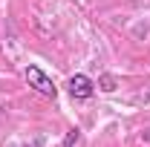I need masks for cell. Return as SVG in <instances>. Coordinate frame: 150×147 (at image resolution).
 <instances>
[{"instance_id": "6da1fadb", "label": "cell", "mask_w": 150, "mask_h": 147, "mask_svg": "<svg viewBox=\"0 0 150 147\" xmlns=\"http://www.w3.org/2000/svg\"><path fill=\"white\" fill-rule=\"evenodd\" d=\"M23 75H26L29 87H32L35 92L46 95V98H55V95H58V87L52 84V78H49V75L43 72L40 66H26V72H23Z\"/></svg>"}, {"instance_id": "277c9868", "label": "cell", "mask_w": 150, "mask_h": 147, "mask_svg": "<svg viewBox=\"0 0 150 147\" xmlns=\"http://www.w3.org/2000/svg\"><path fill=\"white\" fill-rule=\"evenodd\" d=\"M75 141H78V130H69L64 136V147H75Z\"/></svg>"}, {"instance_id": "3957f363", "label": "cell", "mask_w": 150, "mask_h": 147, "mask_svg": "<svg viewBox=\"0 0 150 147\" xmlns=\"http://www.w3.org/2000/svg\"><path fill=\"white\" fill-rule=\"evenodd\" d=\"M95 87H98V90L101 92H115V87H118V81H115V75H101V78H98V84H95Z\"/></svg>"}, {"instance_id": "7a4b0ae2", "label": "cell", "mask_w": 150, "mask_h": 147, "mask_svg": "<svg viewBox=\"0 0 150 147\" xmlns=\"http://www.w3.org/2000/svg\"><path fill=\"white\" fill-rule=\"evenodd\" d=\"M67 90H69L72 98H90V95L95 92V81L78 72V75H72V78L67 81Z\"/></svg>"}]
</instances>
